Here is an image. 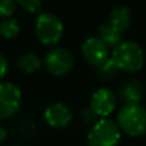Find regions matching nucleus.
<instances>
[{
  "instance_id": "f257e3e1",
  "label": "nucleus",
  "mask_w": 146,
  "mask_h": 146,
  "mask_svg": "<svg viewBox=\"0 0 146 146\" xmlns=\"http://www.w3.org/2000/svg\"><path fill=\"white\" fill-rule=\"evenodd\" d=\"M121 131L131 137L146 135V109L141 104H124L117 115Z\"/></svg>"
},
{
  "instance_id": "f03ea898",
  "label": "nucleus",
  "mask_w": 146,
  "mask_h": 146,
  "mask_svg": "<svg viewBox=\"0 0 146 146\" xmlns=\"http://www.w3.org/2000/svg\"><path fill=\"white\" fill-rule=\"evenodd\" d=\"M110 58L119 71L128 73L140 71L145 60L142 48L133 41H121V44L113 49Z\"/></svg>"
},
{
  "instance_id": "7ed1b4c3",
  "label": "nucleus",
  "mask_w": 146,
  "mask_h": 146,
  "mask_svg": "<svg viewBox=\"0 0 146 146\" xmlns=\"http://www.w3.org/2000/svg\"><path fill=\"white\" fill-rule=\"evenodd\" d=\"M121 141V129L110 118H100L87 136L88 146H117Z\"/></svg>"
},
{
  "instance_id": "20e7f679",
  "label": "nucleus",
  "mask_w": 146,
  "mask_h": 146,
  "mask_svg": "<svg viewBox=\"0 0 146 146\" xmlns=\"http://www.w3.org/2000/svg\"><path fill=\"white\" fill-rule=\"evenodd\" d=\"M36 36L44 45H55L60 41L64 32L63 22L55 14L42 12L38 14L35 25Z\"/></svg>"
},
{
  "instance_id": "39448f33",
  "label": "nucleus",
  "mask_w": 146,
  "mask_h": 146,
  "mask_svg": "<svg viewBox=\"0 0 146 146\" xmlns=\"http://www.w3.org/2000/svg\"><path fill=\"white\" fill-rule=\"evenodd\" d=\"M44 66L51 74L64 76L72 71L74 66V56L72 51L66 48H54L46 53Z\"/></svg>"
},
{
  "instance_id": "423d86ee",
  "label": "nucleus",
  "mask_w": 146,
  "mask_h": 146,
  "mask_svg": "<svg viewBox=\"0 0 146 146\" xmlns=\"http://www.w3.org/2000/svg\"><path fill=\"white\" fill-rule=\"evenodd\" d=\"M22 105V91L12 82H0V119H9Z\"/></svg>"
},
{
  "instance_id": "0eeeda50",
  "label": "nucleus",
  "mask_w": 146,
  "mask_h": 146,
  "mask_svg": "<svg viewBox=\"0 0 146 146\" xmlns=\"http://www.w3.org/2000/svg\"><path fill=\"white\" fill-rule=\"evenodd\" d=\"M90 109L98 118H108L115 109V95L108 87L95 90L90 99Z\"/></svg>"
},
{
  "instance_id": "6e6552de",
  "label": "nucleus",
  "mask_w": 146,
  "mask_h": 146,
  "mask_svg": "<svg viewBox=\"0 0 146 146\" xmlns=\"http://www.w3.org/2000/svg\"><path fill=\"white\" fill-rule=\"evenodd\" d=\"M82 55L90 66L99 67L109 58V48L99 37H88L82 44Z\"/></svg>"
},
{
  "instance_id": "1a4fd4ad",
  "label": "nucleus",
  "mask_w": 146,
  "mask_h": 146,
  "mask_svg": "<svg viewBox=\"0 0 146 146\" xmlns=\"http://www.w3.org/2000/svg\"><path fill=\"white\" fill-rule=\"evenodd\" d=\"M72 111L66 104L53 103L44 110V121L51 128H64L72 122Z\"/></svg>"
},
{
  "instance_id": "9d476101",
  "label": "nucleus",
  "mask_w": 146,
  "mask_h": 146,
  "mask_svg": "<svg viewBox=\"0 0 146 146\" xmlns=\"http://www.w3.org/2000/svg\"><path fill=\"white\" fill-rule=\"evenodd\" d=\"M132 21V12L126 5H118L114 7L109 13V25H111L114 28L123 33L128 30Z\"/></svg>"
},
{
  "instance_id": "9b49d317",
  "label": "nucleus",
  "mask_w": 146,
  "mask_h": 146,
  "mask_svg": "<svg viewBox=\"0 0 146 146\" xmlns=\"http://www.w3.org/2000/svg\"><path fill=\"white\" fill-rule=\"evenodd\" d=\"M121 98L126 104H140L144 98V86L139 80H129L121 90Z\"/></svg>"
},
{
  "instance_id": "f8f14e48",
  "label": "nucleus",
  "mask_w": 146,
  "mask_h": 146,
  "mask_svg": "<svg viewBox=\"0 0 146 146\" xmlns=\"http://www.w3.org/2000/svg\"><path fill=\"white\" fill-rule=\"evenodd\" d=\"M44 62L41 60V58L37 55V54L32 53H25L22 55L18 56L17 59V66L21 71H23L25 73L30 74V73H35L37 72L38 69L41 68Z\"/></svg>"
},
{
  "instance_id": "ddd939ff",
  "label": "nucleus",
  "mask_w": 146,
  "mask_h": 146,
  "mask_svg": "<svg viewBox=\"0 0 146 146\" xmlns=\"http://www.w3.org/2000/svg\"><path fill=\"white\" fill-rule=\"evenodd\" d=\"M99 38L104 41L108 48H115L118 44H121L122 40V32H119L117 28H114L109 23H103L99 27Z\"/></svg>"
},
{
  "instance_id": "4468645a",
  "label": "nucleus",
  "mask_w": 146,
  "mask_h": 146,
  "mask_svg": "<svg viewBox=\"0 0 146 146\" xmlns=\"http://www.w3.org/2000/svg\"><path fill=\"white\" fill-rule=\"evenodd\" d=\"M21 31L19 22L14 18H4L0 22V35L7 40H12V38L17 37L18 33Z\"/></svg>"
},
{
  "instance_id": "2eb2a0df",
  "label": "nucleus",
  "mask_w": 146,
  "mask_h": 146,
  "mask_svg": "<svg viewBox=\"0 0 146 146\" xmlns=\"http://www.w3.org/2000/svg\"><path fill=\"white\" fill-rule=\"evenodd\" d=\"M96 73L99 74V77L104 78V80H109V78H113L114 76H117L119 69L117 68L115 63L113 62V59L109 56L103 64H100L99 67H96Z\"/></svg>"
},
{
  "instance_id": "dca6fc26",
  "label": "nucleus",
  "mask_w": 146,
  "mask_h": 146,
  "mask_svg": "<svg viewBox=\"0 0 146 146\" xmlns=\"http://www.w3.org/2000/svg\"><path fill=\"white\" fill-rule=\"evenodd\" d=\"M15 129H17L18 133L22 135L23 137H32V136H35V133H36V124L33 121L25 119V121H22L18 124Z\"/></svg>"
},
{
  "instance_id": "f3484780",
  "label": "nucleus",
  "mask_w": 146,
  "mask_h": 146,
  "mask_svg": "<svg viewBox=\"0 0 146 146\" xmlns=\"http://www.w3.org/2000/svg\"><path fill=\"white\" fill-rule=\"evenodd\" d=\"M17 3L14 0H0V17L10 18V15L15 12Z\"/></svg>"
},
{
  "instance_id": "a211bd4d",
  "label": "nucleus",
  "mask_w": 146,
  "mask_h": 146,
  "mask_svg": "<svg viewBox=\"0 0 146 146\" xmlns=\"http://www.w3.org/2000/svg\"><path fill=\"white\" fill-rule=\"evenodd\" d=\"M17 4L21 5L28 13H36L42 7V3L38 1V0H18Z\"/></svg>"
},
{
  "instance_id": "6ab92c4d",
  "label": "nucleus",
  "mask_w": 146,
  "mask_h": 146,
  "mask_svg": "<svg viewBox=\"0 0 146 146\" xmlns=\"http://www.w3.org/2000/svg\"><path fill=\"white\" fill-rule=\"evenodd\" d=\"M81 118H82V121L85 122V123L87 124H95L96 122L99 121L98 119V115H96L95 113H94L92 110H91L90 108H83L82 110H81Z\"/></svg>"
},
{
  "instance_id": "aec40b11",
  "label": "nucleus",
  "mask_w": 146,
  "mask_h": 146,
  "mask_svg": "<svg viewBox=\"0 0 146 146\" xmlns=\"http://www.w3.org/2000/svg\"><path fill=\"white\" fill-rule=\"evenodd\" d=\"M8 68H9V64H8V60L1 53H0V81L5 77L8 72Z\"/></svg>"
},
{
  "instance_id": "412c9836",
  "label": "nucleus",
  "mask_w": 146,
  "mask_h": 146,
  "mask_svg": "<svg viewBox=\"0 0 146 146\" xmlns=\"http://www.w3.org/2000/svg\"><path fill=\"white\" fill-rule=\"evenodd\" d=\"M7 136H8V131L4 128V127L0 126V144H1L3 141H5Z\"/></svg>"
},
{
  "instance_id": "4be33fe9",
  "label": "nucleus",
  "mask_w": 146,
  "mask_h": 146,
  "mask_svg": "<svg viewBox=\"0 0 146 146\" xmlns=\"http://www.w3.org/2000/svg\"><path fill=\"white\" fill-rule=\"evenodd\" d=\"M13 146H19V145H13Z\"/></svg>"
}]
</instances>
